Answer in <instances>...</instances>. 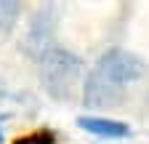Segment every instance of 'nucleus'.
I'll list each match as a JSON object with an SVG mask.
<instances>
[{
  "label": "nucleus",
  "mask_w": 149,
  "mask_h": 144,
  "mask_svg": "<svg viewBox=\"0 0 149 144\" xmlns=\"http://www.w3.org/2000/svg\"><path fill=\"white\" fill-rule=\"evenodd\" d=\"M37 62H40V83L45 88V94L59 99V101L69 99L80 75H83V59L67 48L53 45Z\"/></svg>",
  "instance_id": "f257e3e1"
},
{
  "label": "nucleus",
  "mask_w": 149,
  "mask_h": 144,
  "mask_svg": "<svg viewBox=\"0 0 149 144\" xmlns=\"http://www.w3.org/2000/svg\"><path fill=\"white\" fill-rule=\"evenodd\" d=\"M77 125L83 131L93 134V136H101V139H128L130 136V125L123 120H112V117H77Z\"/></svg>",
  "instance_id": "39448f33"
},
{
  "label": "nucleus",
  "mask_w": 149,
  "mask_h": 144,
  "mask_svg": "<svg viewBox=\"0 0 149 144\" xmlns=\"http://www.w3.org/2000/svg\"><path fill=\"white\" fill-rule=\"evenodd\" d=\"M19 13H22V6L16 0H0V38L13 29V24L19 22Z\"/></svg>",
  "instance_id": "423d86ee"
},
{
  "label": "nucleus",
  "mask_w": 149,
  "mask_h": 144,
  "mask_svg": "<svg viewBox=\"0 0 149 144\" xmlns=\"http://www.w3.org/2000/svg\"><path fill=\"white\" fill-rule=\"evenodd\" d=\"M83 101L91 110H101V107H115L123 101V88L107 83L99 72H88L85 85H83Z\"/></svg>",
  "instance_id": "20e7f679"
},
{
  "label": "nucleus",
  "mask_w": 149,
  "mask_h": 144,
  "mask_svg": "<svg viewBox=\"0 0 149 144\" xmlns=\"http://www.w3.org/2000/svg\"><path fill=\"white\" fill-rule=\"evenodd\" d=\"M16 144H53V134L51 131H45V134H32V136L19 139Z\"/></svg>",
  "instance_id": "0eeeda50"
},
{
  "label": "nucleus",
  "mask_w": 149,
  "mask_h": 144,
  "mask_svg": "<svg viewBox=\"0 0 149 144\" xmlns=\"http://www.w3.org/2000/svg\"><path fill=\"white\" fill-rule=\"evenodd\" d=\"M0 141H3V131H0Z\"/></svg>",
  "instance_id": "6e6552de"
},
{
  "label": "nucleus",
  "mask_w": 149,
  "mask_h": 144,
  "mask_svg": "<svg viewBox=\"0 0 149 144\" xmlns=\"http://www.w3.org/2000/svg\"><path fill=\"white\" fill-rule=\"evenodd\" d=\"M53 35H56V8L43 6L40 11H35L27 27V38L22 43L24 53H29L32 59H40L45 51L53 48Z\"/></svg>",
  "instance_id": "7ed1b4c3"
},
{
  "label": "nucleus",
  "mask_w": 149,
  "mask_h": 144,
  "mask_svg": "<svg viewBox=\"0 0 149 144\" xmlns=\"http://www.w3.org/2000/svg\"><path fill=\"white\" fill-rule=\"evenodd\" d=\"M93 72H99L107 83L123 88L128 83H136L144 72H146V67H144V62L136 56V53L123 51V48H112V51L101 53V59L96 62Z\"/></svg>",
  "instance_id": "f03ea898"
}]
</instances>
